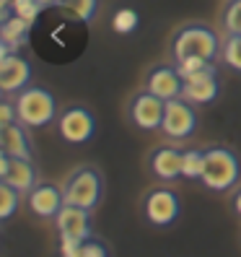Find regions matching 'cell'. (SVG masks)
Wrapping results in <instances>:
<instances>
[{
  "label": "cell",
  "mask_w": 241,
  "mask_h": 257,
  "mask_svg": "<svg viewBox=\"0 0 241 257\" xmlns=\"http://www.w3.org/2000/svg\"><path fill=\"white\" fill-rule=\"evenodd\" d=\"M8 11H11V13H16V16H21L24 21L34 24L37 16L42 13V6H39V0H13Z\"/></svg>",
  "instance_id": "cell-21"
},
{
  "label": "cell",
  "mask_w": 241,
  "mask_h": 257,
  "mask_svg": "<svg viewBox=\"0 0 241 257\" xmlns=\"http://www.w3.org/2000/svg\"><path fill=\"white\" fill-rule=\"evenodd\" d=\"M83 241L75 239H60V257H81Z\"/></svg>",
  "instance_id": "cell-27"
},
{
  "label": "cell",
  "mask_w": 241,
  "mask_h": 257,
  "mask_svg": "<svg viewBox=\"0 0 241 257\" xmlns=\"http://www.w3.org/2000/svg\"><path fill=\"white\" fill-rule=\"evenodd\" d=\"M233 210H236V216H241V190H236L233 195Z\"/></svg>",
  "instance_id": "cell-30"
},
{
  "label": "cell",
  "mask_w": 241,
  "mask_h": 257,
  "mask_svg": "<svg viewBox=\"0 0 241 257\" xmlns=\"http://www.w3.org/2000/svg\"><path fill=\"white\" fill-rule=\"evenodd\" d=\"M202 172H205V151H197V148L184 151L182 177L184 179H202Z\"/></svg>",
  "instance_id": "cell-18"
},
{
  "label": "cell",
  "mask_w": 241,
  "mask_h": 257,
  "mask_svg": "<svg viewBox=\"0 0 241 257\" xmlns=\"http://www.w3.org/2000/svg\"><path fill=\"white\" fill-rule=\"evenodd\" d=\"M65 8H68L78 21H91L94 13H96V0H68Z\"/></svg>",
  "instance_id": "cell-24"
},
{
  "label": "cell",
  "mask_w": 241,
  "mask_h": 257,
  "mask_svg": "<svg viewBox=\"0 0 241 257\" xmlns=\"http://www.w3.org/2000/svg\"><path fill=\"white\" fill-rule=\"evenodd\" d=\"M65 205V195L60 187L50 182H39L32 192H29V208L39 218H57V213Z\"/></svg>",
  "instance_id": "cell-14"
},
{
  "label": "cell",
  "mask_w": 241,
  "mask_h": 257,
  "mask_svg": "<svg viewBox=\"0 0 241 257\" xmlns=\"http://www.w3.org/2000/svg\"><path fill=\"white\" fill-rule=\"evenodd\" d=\"M182 88H184V78L179 75L176 65H158L150 70L148 75V83H145V91L156 94L158 99L163 101H171V99H179L182 96Z\"/></svg>",
  "instance_id": "cell-13"
},
{
  "label": "cell",
  "mask_w": 241,
  "mask_h": 257,
  "mask_svg": "<svg viewBox=\"0 0 241 257\" xmlns=\"http://www.w3.org/2000/svg\"><path fill=\"white\" fill-rule=\"evenodd\" d=\"M241 177V164L238 156L228 148H207L205 151V172H202V185L213 192L231 190Z\"/></svg>",
  "instance_id": "cell-2"
},
{
  "label": "cell",
  "mask_w": 241,
  "mask_h": 257,
  "mask_svg": "<svg viewBox=\"0 0 241 257\" xmlns=\"http://www.w3.org/2000/svg\"><path fill=\"white\" fill-rule=\"evenodd\" d=\"M57 127H60L63 141L78 146V143H86V141L94 138L96 119H94V114L88 112L86 107H68L63 114H60Z\"/></svg>",
  "instance_id": "cell-7"
},
{
  "label": "cell",
  "mask_w": 241,
  "mask_h": 257,
  "mask_svg": "<svg viewBox=\"0 0 241 257\" xmlns=\"http://www.w3.org/2000/svg\"><path fill=\"white\" fill-rule=\"evenodd\" d=\"M55 223H57L60 239H75V241L91 239V210H86V208L63 205Z\"/></svg>",
  "instance_id": "cell-11"
},
{
  "label": "cell",
  "mask_w": 241,
  "mask_h": 257,
  "mask_svg": "<svg viewBox=\"0 0 241 257\" xmlns=\"http://www.w3.org/2000/svg\"><path fill=\"white\" fill-rule=\"evenodd\" d=\"M218 75L215 68L207 65L205 70L184 78V88H182V99H187L189 104H213L218 99Z\"/></svg>",
  "instance_id": "cell-12"
},
{
  "label": "cell",
  "mask_w": 241,
  "mask_h": 257,
  "mask_svg": "<svg viewBox=\"0 0 241 257\" xmlns=\"http://www.w3.org/2000/svg\"><path fill=\"white\" fill-rule=\"evenodd\" d=\"M223 60L228 63V68L241 73V37H228L223 44Z\"/></svg>",
  "instance_id": "cell-23"
},
{
  "label": "cell",
  "mask_w": 241,
  "mask_h": 257,
  "mask_svg": "<svg viewBox=\"0 0 241 257\" xmlns=\"http://www.w3.org/2000/svg\"><path fill=\"white\" fill-rule=\"evenodd\" d=\"M81 257H109V249L99 239H86L83 249H81Z\"/></svg>",
  "instance_id": "cell-26"
},
{
  "label": "cell",
  "mask_w": 241,
  "mask_h": 257,
  "mask_svg": "<svg viewBox=\"0 0 241 257\" xmlns=\"http://www.w3.org/2000/svg\"><path fill=\"white\" fill-rule=\"evenodd\" d=\"M171 52H174L176 63H179V60H184V57L213 60L220 52V39H218V34L210 26L187 24V26H182L176 32L174 44H171Z\"/></svg>",
  "instance_id": "cell-1"
},
{
  "label": "cell",
  "mask_w": 241,
  "mask_h": 257,
  "mask_svg": "<svg viewBox=\"0 0 241 257\" xmlns=\"http://www.w3.org/2000/svg\"><path fill=\"white\" fill-rule=\"evenodd\" d=\"M63 195H65V205L86 208V210L96 208L101 200V174L91 166H81L68 177V182L63 185Z\"/></svg>",
  "instance_id": "cell-4"
},
{
  "label": "cell",
  "mask_w": 241,
  "mask_h": 257,
  "mask_svg": "<svg viewBox=\"0 0 241 257\" xmlns=\"http://www.w3.org/2000/svg\"><path fill=\"white\" fill-rule=\"evenodd\" d=\"M32 81V65L19 52H0V88L3 94H21Z\"/></svg>",
  "instance_id": "cell-8"
},
{
  "label": "cell",
  "mask_w": 241,
  "mask_h": 257,
  "mask_svg": "<svg viewBox=\"0 0 241 257\" xmlns=\"http://www.w3.org/2000/svg\"><path fill=\"white\" fill-rule=\"evenodd\" d=\"M182 166H184V151L176 148H156L150 156V172H153L161 182H174L182 177Z\"/></svg>",
  "instance_id": "cell-15"
},
{
  "label": "cell",
  "mask_w": 241,
  "mask_h": 257,
  "mask_svg": "<svg viewBox=\"0 0 241 257\" xmlns=\"http://www.w3.org/2000/svg\"><path fill=\"white\" fill-rule=\"evenodd\" d=\"M207 65H210V60H202V57H184V60H179V63H176V70H179V75H182V78H189V75L205 70Z\"/></svg>",
  "instance_id": "cell-25"
},
{
  "label": "cell",
  "mask_w": 241,
  "mask_h": 257,
  "mask_svg": "<svg viewBox=\"0 0 241 257\" xmlns=\"http://www.w3.org/2000/svg\"><path fill=\"white\" fill-rule=\"evenodd\" d=\"M163 112H166V101L158 99L150 91H140L130 101V119L140 130H156L163 122Z\"/></svg>",
  "instance_id": "cell-9"
},
{
  "label": "cell",
  "mask_w": 241,
  "mask_h": 257,
  "mask_svg": "<svg viewBox=\"0 0 241 257\" xmlns=\"http://www.w3.org/2000/svg\"><path fill=\"white\" fill-rule=\"evenodd\" d=\"M197 127V112L187 99H171L166 101V112H163V122H161V133L169 135L174 141H184L194 133Z\"/></svg>",
  "instance_id": "cell-5"
},
{
  "label": "cell",
  "mask_w": 241,
  "mask_h": 257,
  "mask_svg": "<svg viewBox=\"0 0 241 257\" xmlns=\"http://www.w3.org/2000/svg\"><path fill=\"white\" fill-rule=\"evenodd\" d=\"M21 195H24V192H19L16 187L0 182V218H3V221L16 213V208H19V203H21Z\"/></svg>",
  "instance_id": "cell-20"
},
{
  "label": "cell",
  "mask_w": 241,
  "mask_h": 257,
  "mask_svg": "<svg viewBox=\"0 0 241 257\" xmlns=\"http://www.w3.org/2000/svg\"><path fill=\"white\" fill-rule=\"evenodd\" d=\"M138 24H140V16H138V11H132V8H119L112 16V29L117 34H130L138 29Z\"/></svg>",
  "instance_id": "cell-19"
},
{
  "label": "cell",
  "mask_w": 241,
  "mask_h": 257,
  "mask_svg": "<svg viewBox=\"0 0 241 257\" xmlns=\"http://www.w3.org/2000/svg\"><path fill=\"white\" fill-rule=\"evenodd\" d=\"M68 0H39L42 11H50V8H65Z\"/></svg>",
  "instance_id": "cell-29"
},
{
  "label": "cell",
  "mask_w": 241,
  "mask_h": 257,
  "mask_svg": "<svg viewBox=\"0 0 241 257\" xmlns=\"http://www.w3.org/2000/svg\"><path fill=\"white\" fill-rule=\"evenodd\" d=\"M0 182L16 187L19 192H32L37 182V169L29 159H13L0 154Z\"/></svg>",
  "instance_id": "cell-10"
},
{
  "label": "cell",
  "mask_w": 241,
  "mask_h": 257,
  "mask_svg": "<svg viewBox=\"0 0 241 257\" xmlns=\"http://www.w3.org/2000/svg\"><path fill=\"white\" fill-rule=\"evenodd\" d=\"M16 112L19 122L26 127H44L50 125L57 114V101L55 96L42 86H29L16 99Z\"/></svg>",
  "instance_id": "cell-3"
},
{
  "label": "cell",
  "mask_w": 241,
  "mask_h": 257,
  "mask_svg": "<svg viewBox=\"0 0 241 257\" xmlns=\"http://www.w3.org/2000/svg\"><path fill=\"white\" fill-rule=\"evenodd\" d=\"M29 29L32 24L24 21L21 16L11 11H3V24H0V52H16L21 44H26L29 39Z\"/></svg>",
  "instance_id": "cell-16"
},
{
  "label": "cell",
  "mask_w": 241,
  "mask_h": 257,
  "mask_svg": "<svg viewBox=\"0 0 241 257\" xmlns=\"http://www.w3.org/2000/svg\"><path fill=\"white\" fill-rule=\"evenodd\" d=\"M0 154L32 161V146H29V138H26L21 122L0 125Z\"/></svg>",
  "instance_id": "cell-17"
},
{
  "label": "cell",
  "mask_w": 241,
  "mask_h": 257,
  "mask_svg": "<svg viewBox=\"0 0 241 257\" xmlns=\"http://www.w3.org/2000/svg\"><path fill=\"white\" fill-rule=\"evenodd\" d=\"M11 3H13V0H0V8L8 11V8H11Z\"/></svg>",
  "instance_id": "cell-31"
},
{
  "label": "cell",
  "mask_w": 241,
  "mask_h": 257,
  "mask_svg": "<svg viewBox=\"0 0 241 257\" xmlns=\"http://www.w3.org/2000/svg\"><path fill=\"white\" fill-rule=\"evenodd\" d=\"M145 218L153 226H171L179 218V210H182V203H179V195L169 187H156L145 195Z\"/></svg>",
  "instance_id": "cell-6"
},
{
  "label": "cell",
  "mask_w": 241,
  "mask_h": 257,
  "mask_svg": "<svg viewBox=\"0 0 241 257\" xmlns=\"http://www.w3.org/2000/svg\"><path fill=\"white\" fill-rule=\"evenodd\" d=\"M223 26L228 37H241V0H233L223 16Z\"/></svg>",
  "instance_id": "cell-22"
},
{
  "label": "cell",
  "mask_w": 241,
  "mask_h": 257,
  "mask_svg": "<svg viewBox=\"0 0 241 257\" xmlns=\"http://www.w3.org/2000/svg\"><path fill=\"white\" fill-rule=\"evenodd\" d=\"M11 122H19L16 101H3L0 104V125H11Z\"/></svg>",
  "instance_id": "cell-28"
}]
</instances>
